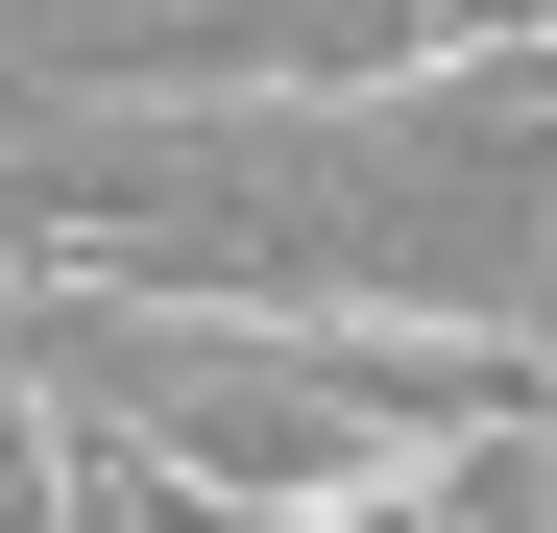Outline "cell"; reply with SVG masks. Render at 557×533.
Instances as JSON below:
<instances>
[{
    "label": "cell",
    "instance_id": "cell-1",
    "mask_svg": "<svg viewBox=\"0 0 557 533\" xmlns=\"http://www.w3.org/2000/svg\"><path fill=\"white\" fill-rule=\"evenodd\" d=\"M533 315H557V219H533Z\"/></svg>",
    "mask_w": 557,
    "mask_h": 533
}]
</instances>
